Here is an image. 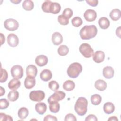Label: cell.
Here are the masks:
<instances>
[{"mask_svg": "<svg viewBox=\"0 0 121 121\" xmlns=\"http://www.w3.org/2000/svg\"><path fill=\"white\" fill-rule=\"evenodd\" d=\"M52 2L51 1L46 0L43 3L42 5V9L43 12L50 13V8Z\"/></svg>", "mask_w": 121, "mask_h": 121, "instance_id": "34", "label": "cell"}, {"mask_svg": "<svg viewBox=\"0 0 121 121\" xmlns=\"http://www.w3.org/2000/svg\"><path fill=\"white\" fill-rule=\"evenodd\" d=\"M84 17L87 21L92 22L95 20L97 17V14L94 10L88 9L84 13Z\"/></svg>", "mask_w": 121, "mask_h": 121, "instance_id": "9", "label": "cell"}, {"mask_svg": "<svg viewBox=\"0 0 121 121\" xmlns=\"http://www.w3.org/2000/svg\"><path fill=\"white\" fill-rule=\"evenodd\" d=\"M66 94L61 91H56L48 99V103L49 104L53 102H59L62 100L65 97Z\"/></svg>", "mask_w": 121, "mask_h": 121, "instance_id": "8", "label": "cell"}, {"mask_svg": "<svg viewBox=\"0 0 121 121\" xmlns=\"http://www.w3.org/2000/svg\"><path fill=\"white\" fill-rule=\"evenodd\" d=\"M45 93L42 90H34L29 94L30 99L34 102H40L44 99Z\"/></svg>", "mask_w": 121, "mask_h": 121, "instance_id": "6", "label": "cell"}, {"mask_svg": "<svg viewBox=\"0 0 121 121\" xmlns=\"http://www.w3.org/2000/svg\"><path fill=\"white\" fill-rule=\"evenodd\" d=\"M88 102L87 99L83 97H79L75 104V111L80 116H83L87 111Z\"/></svg>", "mask_w": 121, "mask_h": 121, "instance_id": "2", "label": "cell"}, {"mask_svg": "<svg viewBox=\"0 0 121 121\" xmlns=\"http://www.w3.org/2000/svg\"><path fill=\"white\" fill-rule=\"evenodd\" d=\"M26 73L27 76L35 77L37 73V69L34 65H28L26 69Z\"/></svg>", "mask_w": 121, "mask_h": 121, "instance_id": "18", "label": "cell"}, {"mask_svg": "<svg viewBox=\"0 0 121 121\" xmlns=\"http://www.w3.org/2000/svg\"><path fill=\"white\" fill-rule=\"evenodd\" d=\"M8 78V74L7 71L6 69H2L1 67L0 68V82L3 83L7 81Z\"/></svg>", "mask_w": 121, "mask_h": 121, "instance_id": "33", "label": "cell"}, {"mask_svg": "<svg viewBox=\"0 0 121 121\" xmlns=\"http://www.w3.org/2000/svg\"><path fill=\"white\" fill-rule=\"evenodd\" d=\"M91 102L95 105H97L99 104L102 101V97L98 94L93 95L91 97Z\"/></svg>", "mask_w": 121, "mask_h": 121, "instance_id": "30", "label": "cell"}, {"mask_svg": "<svg viewBox=\"0 0 121 121\" xmlns=\"http://www.w3.org/2000/svg\"><path fill=\"white\" fill-rule=\"evenodd\" d=\"M35 77L27 76L24 81L25 87L27 89L32 88L35 85Z\"/></svg>", "mask_w": 121, "mask_h": 121, "instance_id": "15", "label": "cell"}, {"mask_svg": "<svg viewBox=\"0 0 121 121\" xmlns=\"http://www.w3.org/2000/svg\"><path fill=\"white\" fill-rule=\"evenodd\" d=\"M58 120L57 118L54 116L51 115H47L44 118L43 121H57Z\"/></svg>", "mask_w": 121, "mask_h": 121, "instance_id": "41", "label": "cell"}, {"mask_svg": "<svg viewBox=\"0 0 121 121\" xmlns=\"http://www.w3.org/2000/svg\"><path fill=\"white\" fill-rule=\"evenodd\" d=\"M28 113V110L26 107H24L20 108L18 111V116L19 118L22 120L26 119L27 117Z\"/></svg>", "mask_w": 121, "mask_h": 121, "instance_id": "26", "label": "cell"}, {"mask_svg": "<svg viewBox=\"0 0 121 121\" xmlns=\"http://www.w3.org/2000/svg\"><path fill=\"white\" fill-rule=\"evenodd\" d=\"M35 109L36 112L40 114H43L47 110V106L46 104L44 103H38L35 104Z\"/></svg>", "mask_w": 121, "mask_h": 121, "instance_id": "19", "label": "cell"}, {"mask_svg": "<svg viewBox=\"0 0 121 121\" xmlns=\"http://www.w3.org/2000/svg\"><path fill=\"white\" fill-rule=\"evenodd\" d=\"M82 71V65L78 62L71 64L67 69V74L71 78H76Z\"/></svg>", "mask_w": 121, "mask_h": 121, "instance_id": "3", "label": "cell"}, {"mask_svg": "<svg viewBox=\"0 0 121 121\" xmlns=\"http://www.w3.org/2000/svg\"><path fill=\"white\" fill-rule=\"evenodd\" d=\"M58 21L59 23L62 25H67L69 23V19L64 17L62 14L58 16Z\"/></svg>", "mask_w": 121, "mask_h": 121, "instance_id": "36", "label": "cell"}, {"mask_svg": "<svg viewBox=\"0 0 121 121\" xmlns=\"http://www.w3.org/2000/svg\"><path fill=\"white\" fill-rule=\"evenodd\" d=\"M23 9L27 11H30L33 9L34 7V2L31 0H25L22 4Z\"/></svg>", "mask_w": 121, "mask_h": 121, "instance_id": "27", "label": "cell"}, {"mask_svg": "<svg viewBox=\"0 0 121 121\" xmlns=\"http://www.w3.org/2000/svg\"><path fill=\"white\" fill-rule=\"evenodd\" d=\"M11 74L14 78L20 79L23 76V69L20 65L13 66L10 70Z\"/></svg>", "mask_w": 121, "mask_h": 121, "instance_id": "7", "label": "cell"}, {"mask_svg": "<svg viewBox=\"0 0 121 121\" xmlns=\"http://www.w3.org/2000/svg\"><path fill=\"white\" fill-rule=\"evenodd\" d=\"M5 28L10 31H14L17 29L19 26L18 22L13 18H8L4 22Z\"/></svg>", "mask_w": 121, "mask_h": 121, "instance_id": "5", "label": "cell"}, {"mask_svg": "<svg viewBox=\"0 0 121 121\" xmlns=\"http://www.w3.org/2000/svg\"><path fill=\"white\" fill-rule=\"evenodd\" d=\"M48 86L51 90L53 91H56L58 90V89L59 88V84L57 82L54 80H52L50 81L48 84Z\"/></svg>", "mask_w": 121, "mask_h": 121, "instance_id": "35", "label": "cell"}, {"mask_svg": "<svg viewBox=\"0 0 121 121\" xmlns=\"http://www.w3.org/2000/svg\"><path fill=\"white\" fill-rule=\"evenodd\" d=\"M61 9V6L59 3L52 2L50 8V13L56 14L60 12Z\"/></svg>", "mask_w": 121, "mask_h": 121, "instance_id": "22", "label": "cell"}, {"mask_svg": "<svg viewBox=\"0 0 121 121\" xmlns=\"http://www.w3.org/2000/svg\"><path fill=\"white\" fill-rule=\"evenodd\" d=\"M64 121H76L77 119L75 116L71 113H69L67 114L64 118Z\"/></svg>", "mask_w": 121, "mask_h": 121, "instance_id": "40", "label": "cell"}, {"mask_svg": "<svg viewBox=\"0 0 121 121\" xmlns=\"http://www.w3.org/2000/svg\"><path fill=\"white\" fill-rule=\"evenodd\" d=\"M108 121H118V118L115 116H111L110 118H109L108 120Z\"/></svg>", "mask_w": 121, "mask_h": 121, "instance_id": "45", "label": "cell"}, {"mask_svg": "<svg viewBox=\"0 0 121 121\" xmlns=\"http://www.w3.org/2000/svg\"><path fill=\"white\" fill-rule=\"evenodd\" d=\"M109 16L112 20H118L121 17V11L118 9H114L111 11Z\"/></svg>", "mask_w": 121, "mask_h": 121, "instance_id": "25", "label": "cell"}, {"mask_svg": "<svg viewBox=\"0 0 121 121\" xmlns=\"http://www.w3.org/2000/svg\"><path fill=\"white\" fill-rule=\"evenodd\" d=\"M71 23L74 26L78 27L82 24L83 21L81 17H76L72 19Z\"/></svg>", "mask_w": 121, "mask_h": 121, "instance_id": "32", "label": "cell"}, {"mask_svg": "<svg viewBox=\"0 0 121 121\" xmlns=\"http://www.w3.org/2000/svg\"><path fill=\"white\" fill-rule=\"evenodd\" d=\"M10 1L11 2H13V3H14V4H17L18 3H19V2H20L21 1V0H10Z\"/></svg>", "mask_w": 121, "mask_h": 121, "instance_id": "48", "label": "cell"}, {"mask_svg": "<svg viewBox=\"0 0 121 121\" xmlns=\"http://www.w3.org/2000/svg\"><path fill=\"white\" fill-rule=\"evenodd\" d=\"M60 105L58 102H53L49 103V109L52 112L57 113L60 110Z\"/></svg>", "mask_w": 121, "mask_h": 121, "instance_id": "28", "label": "cell"}, {"mask_svg": "<svg viewBox=\"0 0 121 121\" xmlns=\"http://www.w3.org/2000/svg\"><path fill=\"white\" fill-rule=\"evenodd\" d=\"M0 96H1L3 95H4V94L5 93V90L1 86H0Z\"/></svg>", "mask_w": 121, "mask_h": 121, "instance_id": "47", "label": "cell"}, {"mask_svg": "<svg viewBox=\"0 0 121 121\" xmlns=\"http://www.w3.org/2000/svg\"><path fill=\"white\" fill-rule=\"evenodd\" d=\"M41 79L44 81H48L52 78V73L48 69H43L40 75Z\"/></svg>", "mask_w": 121, "mask_h": 121, "instance_id": "17", "label": "cell"}, {"mask_svg": "<svg viewBox=\"0 0 121 121\" xmlns=\"http://www.w3.org/2000/svg\"><path fill=\"white\" fill-rule=\"evenodd\" d=\"M105 58V54L102 51H97L93 55V60L96 63L103 62Z\"/></svg>", "mask_w": 121, "mask_h": 121, "instance_id": "11", "label": "cell"}, {"mask_svg": "<svg viewBox=\"0 0 121 121\" xmlns=\"http://www.w3.org/2000/svg\"><path fill=\"white\" fill-rule=\"evenodd\" d=\"M7 43L11 47H16L19 43L18 37L14 34H10L7 37Z\"/></svg>", "mask_w": 121, "mask_h": 121, "instance_id": "10", "label": "cell"}, {"mask_svg": "<svg viewBox=\"0 0 121 121\" xmlns=\"http://www.w3.org/2000/svg\"><path fill=\"white\" fill-rule=\"evenodd\" d=\"M120 28H121V27L119 26L118 28H117L116 29V35L118 36L120 38Z\"/></svg>", "mask_w": 121, "mask_h": 121, "instance_id": "46", "label": "cell"}, {"mask_svg": "<svg viewBox=\"0 0 121 121\" xmlns=\"http://www.w3.org/2000/svg\"><path fill=\"white\" fill-rule=\"evenodd\" d=\"M9 102L6 99H1L0 100V109L1 110L5 109L9 106Z\"/></svg>", "mask_w": 121, "mask_h": 121, "instance_id": "37", "label": "cell"}, {"mask_svg": "<svg viewBox=\"0 0 121 121\" xmlns=\"http://www.w3.org/2000/svg\"><path fill=\"white\" fill-rule=\"evenodd\" d=\"M75 87V83L70 80L66 81L63 84V88L67 91H70L73 90Z\"/></svg>", "mask_w": 121, "mask_h": 121, "instance_id": "24", "label": "cell"}, {"mask_svg": "<svg viewBox=\"0 0 121 121\" xmlns=\"http://www.w3.org/2000/svg\"><path fill=\"white\" fill-rule=\"evenodd\" d=\"M21 85V82L17 78H14L12 79L8 83L9 88L12 90H16Z\"/></svg>", "mask_w": 121, "mask_h": 121, "instance_id": "16", "label": "cell"}, {"mask_svg": "<svg viewBox=\"0 0 121 121\" xmlns=\"http://www.w3.org/2000/svg\"><path fill=\"white\" fill-rule=\"evenodd\" d=\"M69 51V48L65 45H61L58 49V53L61 56L66 55L68 53Z\"/></svg>", "mask_w": 121, "mask_h": 121, "instance_id": "31", "label": "cell"}, {"mask_svg": "<svg viewBox=\"0 0 121 121\" xmlns=\"http://www.w3.org/2000/svg\"><path fill=\"white\" fill-rule=\"evenodd\" d=\"M0 121H12L13 119L11 116L9 115H7L5 113L1 112L0 113Z\"/></svg>", "mask_w": 121, "mask_h": 121, "instance_id": "39", "label": "cell"}, {"mask_svg": "<svg viewBox=\"0 0 121 121\" xmlns=\"http://www.w3.org/2000/svg\"><path fill=\"white\" fill-rule=\"evenodd\" d=\"M62 15L67 18L69 19L73 16V11L70 8H66L63 10Z\"/></svg>", "mask_w": 121, "mask_h": 121, "instance_id": "38", "label": "cell"}, {"mask_svg": "<svg viewBox=\"0 0 121 121\" xmlns=\"http://www.w3.org/2000/svg\"><path fill=\"white\" fill-rule=\"evenodd\" d=\"M48 58L44 55H40L37 56L35 59V63L40 67H43L46 65L48 63Z\"/></svg>", "mask_w": 121, "mask_h": 121, "instance_id": "12", "label": "cell"}, {"mask_svg": "<svg viewBox=\"0 0 121 121\" xmlns=\"http://www.w3.org/2000/svg\"><path fill=\"white\" fill-rule=\"evenodd\" d=\"M98 24L100 28L103 29H106L110 26V21L105 17H102L98 20Z\"/></svg>", "mask_w": 121, "mask_h": 121, "instance_id": "21", "label": "cell"}, {"mask_svg": "<svg viewBox=\"0 0 121 121\" xmlns=\"http://www.w3.org/2000/svg\"><path fill=\"white\" fill-rule=\"evenodd\" d=\"M103 109L105 113L109 114L113 112L115 110V106L112 103L107 102L104 104Z\"/></svg>", "mask_w": 121, "mask_h": 121, "instance_id": "20", "label": "cell"}, {"mask_svg": "<svg viewBox=\"0 0 121 121\" xmlns=\"http://www.w3.org/2000/svg\"><path fill=\"white\" fill-rule=\"evenodd\" d=\"M97 33V29L95 25L85 26L79 33L80 37L83 40H89L95 37Z\"/></svg>", "mask_w": 121, "mask_h": 121, "instance_id": "1", "label": "cell"}, {"mask_svg": "<svg viewBox=\"0 0 121 121\" xmlns=\"http://www.w3.org/2000/svg\"><path fill=\"white\" fill-rule=\"evenodd\" d=\"M79 50L80 52L85 58L91 57L94 53V50L91 46L87 43H83L79 46Z\"/></svg>", "mask_w": 121, "mask_h": 121, "instance_id": "4", "label": "cell"}, {"mask_svg": "<svg viewBox=\"0 0 121 121\" xmlns=\"http://www.w3.org/2000/svg\"><path fill=\"white\" fill-rule=\"evenodd\" d=\"M0 35H1V39H0L1 44H0V45H1L3 43H5V36L2 33H0Z\"/></svg>", "mask_w": 121, "mask_h": 121, "instance_id": "44", "label": "cell"}, {"mask_svg": "<svg viewBox=\"0 0 121 121\" xmlns=\"http://www.w3.org/2000/svg\"><path fill=\"white\" fill-rule=\"evenodd\" d=\"M95 87L99 91H104L107 87V84L106 82L102 79L96 80L95 83Z\"/></svg>", "mask_w": 121, "mask_h": 121, "instance_id": "23", "label": "cell"}, {"mask_svg": "<svg viewBox=\"0 0 121 121\" xmlns=\"http://www.w3.org/2000/svg\"><path fill=\"white\" fill-rule=\"evenodd\" d=\"M86 1L91 6L96 7L98 3L97 0H86Z\"/></svg>", "mask_w": 121, "mask_h": 121, "instance_id": "43", "label": "cell"}, {"mask_svg": "<svg viewBox=\"0 0 121 121\" xmlns=\"http://www.w3.org/2000/svg\"><path fill=\"white\" fill-rule=\"evenodd\" d=\"M114 74L113 69L111 66L105 67L103 70V75L104 78L107 79L112 78Z\"/></svg>", "mask_w": 121, "mask_h": 121, "instance_id": "13", "label": "cell"}, {"mask_svg": "<svg viewBox=\"0 0 121 121\" xmlns=\"http://www.w3.org/2000/svg\"><path fill=\"white\" fill-rule=\"evenodd\" d=\"M52 40L53 44L55 45H59L62 43L63 41V37L62 35L59 32H56L52 35Z\"/></svg>", "mask_w": 121, "mask_h": 121, "instance_id": "14", "label": "cell"}, {"mask_svg": "<svg viewBox=\"0 0 121 121\" xmlns=\"http://www.w3.org/2000/svg\"><path fill=\"white\" fill-rule=\"evenodd\" d=\"M19 97V93L16 90L10 91L8 95V99L11 102L16 101Z\"/></svg>", "mask_w": 121, "mask_h": 121, "instance_id": "29", "label": "cell"}, {"mask_svg": "<svg viewBox=\"0 0 121 121\" xmlns=\"http://www.w3.org/2000/svg\"><path fill=\"white\" fill-rule=\"evenodd\" d=\"M85 121H97V118L96 116L94 114H89L86 118Z\"/></svg>", "mask_w": 121, "mask_h": 121, "instance_id": "42", "label": "cell"}]
</instances>
